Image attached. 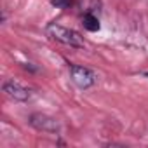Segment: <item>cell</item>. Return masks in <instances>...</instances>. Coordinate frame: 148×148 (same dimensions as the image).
I'll list each match as a JSON object with an SVG mask.
<instances>
[{
    "label": "cell",
    "instance_id": "7",
    "mask_svg": "<svg viewBox=\"0 0 148 148\" xmlns=\"http://www.w3.org/2000/svg\"><path fill=\"white\" fill-rule=\"evenodd\" d=\"M145 75H146V77H148V73H145Z\"/></svg>",
    "mask_w": 148,
    "mask_h": 148
},
{
    "label": "cell",
    "instance_id": "1",
    "mask_svg": "<svg viewBox=\"0 0 148 148\" xmlns=\"http://www.w3.org/2000/svg\"><path fill=\"white\" fill-rule=\"evenodd\" d=\"M47 35L51 38H54L56 42H61V44H64L68 47H73V49H84L86 47L84 37L79 32L64 28V26L56 25V23H49L47 25Z\"/></svg>",
    "mask_w": 148,
    "mask_h": 148
},
{
    "label": "cell",
    "instance_id": "3",
    "mask_svg": "<svg viewBox=\"0 0 148 148\" xmlns=\"http://www.w3.org/2000/svg\"><path fill=\"white\" fill-rule=\"evenodd\" d=\"M70 75H71V80L80 89H89L98 82L96 73L86 66H80V64H70Z\"/></svg>",
    "mask_w": 148,
    "mask_h": 148
},
{
    "label": "cell",
    "instance_id": "2",
    "mask_svg": "<svg viewBox=\"0 0 148 148\" xmlns=\"http://www.w3.org/2000/svg\"><path fill=\"white\" fill-rule=\"evenodd\" d=\"M30 125L40 132H49V134H59L61 132V124L58 119L45 115V113H33L30 115Z\"/></svg>",
    "mask_w": 148,
    "mask_h": 148
},
{
    "label": "cell",
    "instance_id": "5",
    "mask_svg": "<svg viewBox=\"0 0 148 148\" xmlns=\"http://www.w3.org/2000/svg\"><path fill=\"white\" fill-rule=\"evenodd\" d=\"M82 25H84V28L89 30V32H98V30H99V19H98L94 14H86L84 19H82Z\"/></svg>",
    "mask_w": 148,
    "mask_h": 148
},
{
    "label": "cell",
    "instance_id": "4",
    "mask_svg": "<svg viewBox=\"0 0 148 148\" xmlns=\"http://www.w3.org/2000/svg\"><path fill=\"white\" fill-rule=\"evenodd\" d=\"M2 91L5 92V96H9L14 101H28L32 98V91L16 80H5L2 84Z\"/></svg>",
    "mask_w": 148,
    "mask_h": 148
},
{
    "label": "cell",
    "instance_id": "6",
    "mask_svg": "<svg viewBox=\"0 0 148 148\" xmlns=\"http://www.w3.org/2000/svg\"><path fill=\"white\" fill-rule=\"evenodd\" d=\"M51 4L56 5L58 9H66L70 5V0H51Z\"/></svg>",
    "mask_w": 148,
    "mask_h": 148
}]
</instances>
